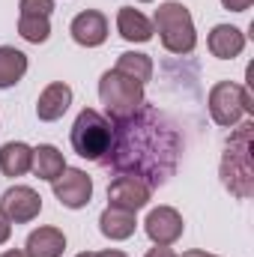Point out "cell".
Instances as JSON below:
<instances>
[{"label":"cell","instance_id":"cell-1","mask_svg":"<svg viewBox=\"0 0 254 257\" xmlns=\"http://www.w3.org/2000/svg\"><path fill=\"white\" fill-rule=\"evenodd\" d=\"M180 156L183 135L159 108L144 102L135 114L111 123V144L99 165L117 177H138L150 189H159L177 174Z\"/></svg>","mask_w":254,"mask_h":257},{"label":"cell","instance_id":"cell-2","mask_svg":"<svg viewBox=\"0 0 254 257\" xmlns=\"http://www.w3.org/2000/svg\"><path fill=\"white\" fill-rule=\"evenodd\" d=\"M251 135H254V123L236 126V132L230 135V141L224 147V156H221V183L239 200H248L254 194Z\"/></svg>","mask_w":254,"mask_h":257},{"label":"cell","instance_id":"cell-3","mask_svg":"<svg viewBox=\"0 0 254 257\" xmlns=\"http://www.w3.org/2000/svg\"><path fill=\"white\" fill-rule=\"evenodd\" d=\"M153 30H159L162 45L171 54H191L194 45H197V33H194L191 12L183 3H177V0H168V3H162L156 9Z\"/></svg>","mask_w":254,"mask_h":257},{"label":"cell","instance_id":"cell-4","mask_svg":"<svg viewBox=\"0 0 254 257\" xmlns=\"http://www.w3.org/2000/svg\"><path fill=\"white\" fill-rule=\"evenodd\" d=\"M99 99H102L105 117L111 123L123 120V117L135 114L144 105V84H138L135 78H129V75L117 72V69H108L99 78Z\"/></svg>","mask_w":254,"mask_h":257},{"label":"cell","instance_id":"cell-5","mask_svg":"<svg viewBox=\"0 0 254 257\" xmlns=\"http://www.w3.org/2000/svg\"><path fill=\"white\" fill-rule=\"evenodd\" d=\"M69 141H72V150L87 159V162H99L111 144V120L93 108H84L69 132Z\"/></svg>","mask_w":254,"mask_h":257},{"label":"cell","instance_id":"cell-6","mask_svg":"<svg viewBox=\"0 0 254 257\" xmlns=\"http://www.w3.org/2000/svg\"><path fill=\"white\" fill-rule=\"evenodd\" d=\"M206 102H209V117L224 128L239 126L242 114H251L254 111L248 87H242L236 81H218V84H212Z\"/></svg>","mask_w":254,"mask_h":257},{"label":"cell","instance_id":"cell-7","mask_svg":"<svg viewBox=\"0 0 254 257\" xmlns=\"http://www.w3.org/2000/svg\"><path fill=\"white\" fill-rule=\"evenodd\" d=\"M42 212V197L30 186H12L0 197V215L9 224H30Z\"/></svg>","mask_w":254,"mask_h":257},{"label":"cell","instance_id":"cell-8","mask_svg":"<svg viewBox=\"0 0 254 257\" xmlns=\"http://www.w3.org/2000/svg\"><path fill=\"white\" fill-rule=\"evenodd\" d=\"M51 186H54V197L66 209H84L93 197V180L81 168H63V174Z\"/></svg>","mask_w":254,"mask_h":257},{"label":"cell","instance_id":"cell-9","mask_svg":"<svg viewBox=\"0 0 254 257\" xmlns=\"http://www.w3.org/2000/svg\"><path fill=\"white\" fill-rule=\"evenodd\" d=\"M183 227H186L183 215L174 206H156V209H150V215L144 221V230L156 245H174L183 236Z\"/></svg>","mask_w":254,"mask_h":257},{"label":"cell","instance_id":"cell-10","mask_svg":"<svg viewBox=\"0 0 254 257\" xmlns=\"http://www.w3.org/2000/svg\"><path fill=\"white\" fill-rule=\"evenodd\" d=\"M153 197V189L147 183H141L138 177H114L111 186H108V206H120V209H129V212H138L150 203Z\"/></svg>","mask_w":254,"mask_h":257},{"label":"cell","instance_id":"cell-11","mask_svg":"<svg viewBox=\"0 0 254 257\" xmlns=\"http://www.w3.org/2000/svg\"><path fill=\"white\" fill-rule=\"evenodd\" d=\"M69 33L78 45L84 48H99L105 39H108V18L99 12V9H84L72 18L69 24Z\"/></svg>","mask_w":254,"mask_h":257},{"label":"cell","instance_id":"cell-12","mask_svg":"<svg viewBox=\"0 0 254 257\" xmlns=\"http://www.w3.org/2000/svg\"><path fill=\"white\" fill-rule=\"evenodd\" d=\"M69 105H72V87L63 84V81H54V84H48V87L39 93L36 117H39L42 123H54V120H60L66 111H69Z\"/></svg>","mask_w":254,"mask_h":257},{"label":"cell","instance_id":"cell-13","mask_svg":"<svg viewBox=\"0 0 254 257\" xmlns=\"http://www.w3.org/2000/svg\"><path fill=\"white\" fill-rule=\"evenodd\" d=\"M206 45H209L212 57H218V60H233V57H239L242 48H245V33H242L239 27H233V24H215V27L209 30Z\"/></svg>","mask_w":254,"mask_h":257},{"label":"cell","instance_id":"cell-14","mask_svg":"<svg viewBox=\"0 0 254 257\" xmlns=\"http://www.w3.org/2000/svg\"><path fill=\"white\" fill-rule=\"evenodd\" d=\"M66 236L60 227H39L27 236L24 254L27 257H63Z\"/></svg>","mask_w":254,"mask_h":257},{"label":"cell","instance_id":"cell-15","mask_svg":"<svg viewBox=\"0 0 254 257\" xmlns=\"http://www.w3.org/2000/svg\"><path fill=\"white\" fill-rule=\"evenodd\" d=\"M135 227H138L135 212L120 209V206H105L102 215H99V230H102V236H108V239H114V242L129 239V236L135 233Z\"/></svg>","mask_w":254,"mask_h":257},{"label":"cell","instance_id":"cell-16","mask_svg":"<svg viewBox=\"0 0 254 257\" xmlns=\"http://www.w3.org/2000/svg\"><path fill=\"white\" fill-rule=\"evenodd\" d=\"M33 162V147L24 141H9L0 147V174L3 177H24Z\"/></svg>","mask_w":254,"mask_h":257},{"label":"cell","instance_id":"cell-17","mask_svg":"<svg viewBox=\"0 0 254 257\" xmlns=\"http://www.w3.org/2000/svg\"><path fill=\"white\" fill-rule=\"evenodd\" d=\"M117 30L126 42H150L153 39V21L132 6H123L117 12Z\"/></svg>","mask_w":254,"mask_h":257},{"label":"cell","instance_id":"cell-18","mask_svg":"<svg viewBox=\"0 0 254 257\" xmlns=\"http://www.w3.org/2000/svg\"><path fill=\"white\" fill-rule=\"evenodd\" d=\"M63 168H66L63 153H60L57 147H51V144H39V147L33 150L30 171H33L39 180H45V183H54V180L63 174Z\"/></svg>","mask_w":254,"mask_h":257},{"label":"cell","instance_id":"cell-19","mask_svg":"<svg viewBox=\"0 0 254 257\" xmlns=\"http://www.w3.org/2000/svg\"><path fill=\"white\" fill-rule=\"evenodd\" d=\"M24 75H27V54L12 45H0V90L15 87Z\"/></svg>","mask_w":254,"mask_h":257},{"label":"cell","instance_id":"cell-20","mask_svg":"<svg viewBox=\"0 0 254 257\" xmlns=\"http://www.w3.org/2000/svg\"><path fill=\"white\" fill-rule=\"evenodd\" d=\"M114 69L123 72V75H129V78H135L138 84H147V81L153 78V60H150V54H138V51L120 54Z\"/></svg>","mask_w":254,"mask_h":257},{"label":"cell","instance_id":"cell-21","mask_svg":"<svg viewBox=\"0 0 254 257\" xmlns=\"http://www.w3.org/2000/svg\"><path fill=\"white\" fill-rule=\"evenodd\" d=\"M18 33H21V39H27V42H33V45L48 42V36H51V21H48L45 15H21V18H18Z\"/></svg>","mask_w":254,"mask_h":257},{"label":"cell","instance_id":"cell-22","mask_svg":"<svg viewBox=\"0 0 254 257\" xmlns=\"http://www.w3.org/2000/svg\"><path fill=\"white\" fill-rule=\"evenodd\" d=\"M18 9H21V15H45V18H51L54 0H21Z\"/></svg>","mask_w":254,"mask_h":257},{"label":"cell","instance_id":"cell-23","mask_svg":"<svg viewBox=\"0 0 254 257\" xmlns=\"http://www.w3.org/2000/svg\"><path fill=\"white\" fill-rule=\"evenodd\" d=\"M254 0H221V6L227 9V12H245V9H251Z\"/></svg>","mask_w":254,"mask_h":257},{"label":"cell","instance_id":"cell-24","mask_svg":"<svg viewBox=\"0 0 254 257\" xmlns=\"http://www.w3.org/2000/svg\"><path fill=\"white\" fill-rule=\"evenodd\" d=\"M144 257H180V254H177V251H171L168 245H156V248H150Z\"/></svg>","mask_w":254,"mask_h":257},{"label":"cell","instance_id":"cell-25","mask_svg":"<svg viewBox=\"0 0 254 257\" xmlns=\"http://www.w3.org/2000/svg\"><path fill=\"white\" fill-rule=\"evenodd\" d=\"M9 236H12V224L0 215V245H3V242H9Z\"/></svg>","mask_w":254,"mask_h":257},{"label":"cell","instance_id":"cell-26","mask_svg":"<svg viewBox=\"0 0 254 257\" xmlns=\"http://www.w3.org/2000/svg\"><path fill=\"white\" fill-rule=\"evenodd\" d=\"M93 257H129V254L120 251V248H108V251H93Z\"/></svg>","mask_w":254,"mask_h":257},{"label":"cell","instance_id":"cell-27","mask_svg":"<svg viewBox=\"0 0 254 257\" xmlns=\"http://www.w3.org/2000/svg\"><path fill=\"white\" fill-rule=\"evenodd\" d=\"M183 257H218V254H206V251H200V248H191V251H186Z\"/></svg>","mask_w":254,"mask_h":257},{"label":"cell","instance_id":"cell-28","mask_svg":"<svg viewBox=\"0 0 254 257\" xmlns=\"http://www.w3.org/2000/svg\"><path fill=\"white\" fill-rule=\"evenodd\" d=\"M0 257H27L24 251H18V248H12V251H3Z\"/></svg>","mask_w":254,"mask_h":257},{"label":"cell","instance_id":"cell-29","mask_svg":"<svg viewBox=\"0 0 254 257\" xmlns=\"http://www.w3.org/2000/svg\"><path fill=\"white\" fill-rule=\"evenodd\" d=\"M75 257H93V251H81V254H75Z\"/></svg>","mask_w":254,"mask_h":257},{"label":"cell","instance_id":"cell-30","mask_svg":"<svg viewBox=\"0 0 254 257\" xmlns=\"http://www.w3.org/2000/svg\"><path fill=\"white\" fill-rule=\"evenodd\" d=\"M141 3H153V0H141Z\"/></svg>","mask_w":254,"mask_h":257}]
</instances>
